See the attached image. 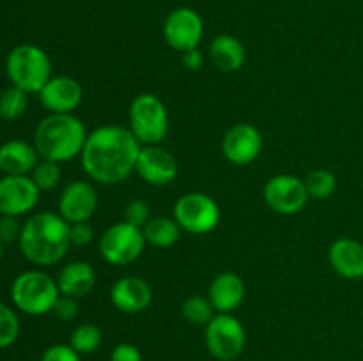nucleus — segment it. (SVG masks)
Returning <instances> with one entry per match:
<instances>
[{
	"mask_svg": "<svg viewBox=\"0 0 363 361\" xmlns=\"http://www.w3.org/2000/svg\"><path fill=\"white\" fill-rule=\"evenodd\" d=\"M142 144L128 127L105 124L91 131L80 154L85 176L98 184H119L135 172Z\"/></svg>",
	"mask_w": 363,
	"mask_h": 361,
	"instance_id": "nucleus-1",
	"label": "nucleus"
},
{
	"mask_svg": "<svg viewBox=\"0 0 363 361\" xmlns=\"http://www.w3.org/2000/svg\"><path fill=\"white\" fill-rule=\"evenodd\" d=\"M18 244L30 264L39 268L59 264L71 246L69 223L59 212H35L23 223Z\"/></svg>",
	"mask_w": 363,
	"mask_h": 361,
	"instance_id": "nucleus-2",
	"label": "nucleus"
},
{
	"mask_svg": "<svg viewBox=\"0 0 363 361\" xmlns=\"http://www.w3.org/2000/svg\"><path fill=\"white\" fill-rule=\"evenodd\" d=\"M87 130L74 113H48L34 131V147L39 158L66 163L82 154Z\"/></svg>",
	"mask_w": 363,
	"mask_h": 361,
	"instance_id": "nucleus-3",
	"label": "nucleus"
},
{
	"mask_svg": "<svg viewBox=\"0 0 363 361\" xmlns=\"http://www.w3.org/2000/svg\"><path fill=\"white\" fill-rule=\"evenodd\" d=\"M6 73L11 85L27 94H39L52 74V60L38 45H18L6 59Z\"/></svg>",
	"mask_w": 363,
	"mask_h": 361,
	"instance_id": "nucleus-4",
	"label": "nucleus"
},
{
	"mask_svg": "<svg viewBox=\"0 0 363 361\" xmlns=\"http://www.w3.org/2000/svg\"><path fill=\"white\" fill-rule=\"evenodd\" d=\"M59 296L60 290L57 280L41 269H28L20 273L11 285V299L14 308L32 317L53 311Z\"/></svg>",
	"mask_w": 363,
	"mask_h": 361,
	"instance_id": "nucleus-5",
	"label": "nucleus"
},
{
	"mask_svg": "<svg viewBox=\"0 0 363 361\" xmlns=\"http://www.w3.org/2000/svg\"><path fill=\"white\" fill-rule=\"evenodd\" d=\"M128 119V130L142 145H160L169 133V112L162 99L151 92L135 96Z\"/></svg>",
	"mask_w": 363,
	"mask_h": 361,
	"instance_id": "nucleus-6",
	"label": "nucleus"
},
{
	"mask_svg": "<svg viewBox=\"0 0 363 361\" xmlns=\"http://www.w3.org/2000/svg\"><path fill=\"white\" fill-rule=\"evenodd\" d=\"M204 342L208 353L218 361H234L247 345L243 322L233 314H216L204 326Z\"/></svg>",
	"mask_w": 363,
	"mask_h": 361,
	"instance_id": "nucleus-7",
	"label": "nucleus"
},
{
	"mask_svg": "<svg viewBox=\"0 0 363 361\" xmlns=\"http://www.w3.org/2000/svg\"><path fill=\"white\" fill-rule=\"evenodd\" d=\"M222 212L215 198L201 191H190L174 204V219L188 234L202 236L218 227Z\"/></svg>",
	"mask_w": 363,
	"mask_h": 361,
	"instance_id": "nucleus-8",
	"label": "nucleus"
},
{
	"mask_svg": "<svg viewBox=\"0 0 363 361\" xmlns=\"http://www.w3.org/2000/svg\"><path fill=\"white\" fill-rule=\"evenodd\" d=\"M144 230L128 222H117L99 237V253L112 265H128L137 260L145 248Z\"/></svg>",
	"mask_w": 363,
	"mask_h": 361,
	"instance_id": "nucleus-9",
	"label": "nucleus"
},
{
	"mask_svg": "<svg viewBox=\"0 0 363 361\" xmlns=\"http://www.w3.org/2000/svg\"><path fill=\"white\" fill-rule=\"evenodd\" d=\"M266 205L273 212L282 216H293L303 211L308 202V191L305 180L293 173H277L262 190Z\"/></svg>",
	"mask_w": 363,
	"mask_h": 361,
	"instance_id": "nucleus-10",
	"label": "nucleus"
},
{
	"mask_svg": "<svg viewBox=\"0 0 363 361\" xmlns=\"http://www.w3.org/2000/svg\"><path fill=\"white\" fill-rule=\"evenodd\" d=\"M204 35V21L201 14L191 7H177L163 23V39L176 52L184 53L199 48Z\"/></svg>",
	"mask_w": 363,
	"mask_h": 361,
	"instance_id": "nucleus-11",
	"label": "nucleus"
},
{
	"mask_svg": "<svg viewBox=\"0 0 363 361\" xmlns=\"http://www.w3.org/2000/svg\"><path fill=\"white\" fill-rule=\"evenodd\" d=\"M41 190L30 176H4L0 179V216H20L34 211Z\"/></svg>",
	"mask_w": 363,
	"mask_h": 361,
	"instance_id": "nucleus-12",
	"label": "nucleus"
},
{
	"mask_svg": "<svg viewBox=\"0 0 363 361\" xmlns=\"http://www.w3.org/2000/svg\"><path fill=\"white\" fill-rule=\"evenodd\" d=\"M222 152L233 165L245 166L254 163L262 152V134L254 124H234L222 140Z\"/></svg>",
	"mask_w": 363,
	"mask_h": 361,
	"instance_id": "nucleus-13",
	"label": "nucleus"
},
{
	"mask_svg": "<svg viewBox=\"0 0 363 361\" xmlns=\"http://www.w3.org/2000/svg\"><path fill=\"white\" fill-rule=\"evenodd\" d=\"M135 172L151 186H167L177 177L179 166L169 149L162 145H142Z\"/></svg>",
	"mask_w": 363,
	"mask_h": 361,
	"instance_id": "nucleus-14",
	"label": "nucleus"
},
{
	"mask_svg": "<svg viewBox=\"0 0 363 361\" xmlns=\"http://www.w3.org/2000/svg\"><path fill=\"white\" fill-rule=\"evenodd\" d=\"M98 193L96 188L87 180H73L62 190L59 197V214L67 223L89 222L98 209Z\"/></svg>",
	"mask_w": 363,
	"mask_h": 361,
	"instance_id": "nucleus-15",
	"label": "nucleus"
},
{
	"mask_svg": "<svg viewBox=\"0 0 363 361\" xmlns=\"http://www.w3.org/2000/svg\"><path fill=\"white\" fill-rule=\"evenodd\" d=\"M39 101L48 113H73L84 101V87L73 76H52L39 92Z\"/></svg>",
	"mask_w": 363,
	"mask_h": 361,
	"instance_id": "nucleus-16",
	"label": "nucleus"
},
{
	"mask_svg": "<svg viewBox=\"0 0 363 361\" xmlns=\"http://www.w3.org/2000/svg\"><path fill=\"white\" fill-rule=\"evenodd\" d=\"M110 301L123 314H142L151 306L152 289L144 278L123 276L110 289Z\"/></svg>",
	"mask_w": 363,
	"mask_h": 361,
	"instance_id": "nucleus-17",
	"label": "nucleus"
},
{
	"mask_svg": "<svg viewBox=\"0 0 363 361\" xmlns=\"http://www.w3.org/2000/svg\"><path fill=\"white\" fill-rule=\"evenodd\" d=\"M247 296V287L243 278L234 271H223L215 276L208 290V297L211 301L216 314H233Z\"/></svg>",
	"mask_w": 363,
	"mask_h": 361,
	"instance_id": "nucleus-18",
	"label": "nucleus"
},
{
	"mask_svg": "<svg viewBox=\"0 0 363 361\" xmlns=\"http://www.w3.org/2000/svg\"><path fill=\"white\" fill-rule=\"evenodd\" d=\"M328 260L333 271L346 280L363 278V244L351 237L333 241L328 250Z\"/></svg>",
	"mask_w": 363,
	"mask_h": 361,
	"instance_id": "nucleus-19",
	"label": "nucleus"
},
{
	"mask_svg": "<svg viewBox=\"0 0 363 361\" xmlns=\"http://www.w3.org/2000/svg\"><path fill=\"white\" fill-rule=\"evenodd\" d=\"M39 159L34 144L25 140H9L0 145V172L6 176H30Z\"/></svg>",
	"mask_w": 363,
	"mask_h": 361,
	"instance_id": "nucleus-20",
	"label": "nucleus"
},
{
	"mask_svg": "<svg viewBox=\"0 0 363 361\" xmlns=\"http://www.w3.org/2000/svg\"><path fill=\"white\" fill-rule=\"evenodd\" d=\"M57 285L62 296L80 299L96 287V271L89 262L74 260L64 265L57 276Z\"/></svg>",
	"mask_w": 363,
	"mask_h": 361,
	"instance_id": "nucleus-21",
	"label": "nucleus"
},
{
	"mask_svg": "<svg viewBox=\"0 0 363 361\" xmlns=\"http://www.w3.org/2000/svg\"><path fill=\"white\" fill-rule=\"evenodd\" d=\"M209 57L216 69L223 73H236L243 67L247 52L243 42L230 34H220L209 45Z\"/></svg>",
	"mask_w": 363,
	"mask_h": 361,
	"instance_id": "nucleus-22",
	"label": "nucleus"
},
{
	"mask_svg": "<svg viewBox=\"0 0 363 361\" xmlns=\"http://www.w3.org/2000/svg\"><path fill=\"white\" fill-rule=\"evenodd\" d=\"M142 230H144L145 243L155 248L174 246L181 239V232H183L179 223L174 218H167V216L151 218Z\"/></svg>",
	"mask_w": 363,
	"mask_h": 361,
	"instance_id": "nucleus-23",
	"label": "nucleus"
},
{
	"mask_svg": "<svg viewBox=\"0 0 363 361\" xmlns=\"http://www.w3.org/2000/svg\"><path fill=\"white\" fill-rule=\"evenodd\" d=\"M103 342L101 329L91 322H84V324L77 326L69 336V345L77 350L78 354H92L94 350L99 349Z\"/></svg>",
	"mask_w": 363,
	"mask_h": 361,
	"instance_id": "nucleus-24",
	"label": "nucleus"
},
{
	"mask_svg": "<svg viewBox=\"0 0 363 361\" xmlns=\"http://www.w3.org/2000/svg\"><path fill=\"white\" fill-rule=\"evenodd\" d=\"M305 186H307L308 197L314 200H326L332 197L337 190V177L335 173L330 172L326 168L312 170L307 177H305Z\"/></svg>",
	"mask_w": 363,
	"mask_h": 361,
	"instance_id": "nucleus-25",
	"label": "nucleus"
},
{
	"mask_svg": "<svg viewBox=\"0 0 363 361\" xmlns=\"http://www.w3.org/2000/svg\"><path fill=\"white\" fill-rule=\"evenodd\" d=\"M28 108V94L11 85L0 94V117L4 120H16L25 115Z\"/></svg>",
	"mask_w": 363,
	"mask_h": 361,
	"instance_id": "nucleus-26",
	"label": "nucleus"
},
{
	"mask_svg": "<svg viewBox=\"0 0 363 361\" xmlns=\"http://www.w3.org/2000/svg\"><path fill=\"white\" fill-rule=\"evenodd\" d=\"M181 314L188 322L197 326H206L215 317V308H213L209 297L204 296H188L181 304Z\"/></svg>",
	"mask_w": 363,
	"mask_h": 361,
	"instance_id": "nucleus-27",
	"label": "nucleus"
},
{
	"mask_svg": "<svg viewBox=\"0 0 363 361\" xmlns=\"http://www.w3.org/2000/svg\"><path fill=\"white\" fill-rule=\"evenodd\" d=\"M21 331L20 317L9 304L0 303V349H7L18 340Z\"/></svg>",
	"mask_w": 363,
	"mask_h": 361,
	"instance_id": "nucleus-28",
	"label": "nucleus"
},
{
	"mask_svg": "<svg viewBox=\"0 0 363 361\" xmlns=\"http://www.w3.org/2000/svg\"><path fill=\"white\" fill-rule=\"evenodd\" d=\"M32 180L35 186L41 191H50L60 183L62 179V170H60V163L48 161V159H39L35 168L30 173Z\"/></svg>",
	"mask_w": 363,
	"mask_h": 361,
	"instance_id": "nucleus-29",
	"label": "nucleus"
},
{
	"mask_svg": "<svg viewBox=\"0 0 363 361\" xmlns=\"http://www.w3.org/2000/svg\"><path fill=\"white\" fill-rule=\"evenodd\" d=\"M149 219H151V207H149L145 200L135 198V200H131L124 207V222L131 223V225L138 227V229H144Z\"/></svg>",
	"mask_w": 363,
	"mask_h": 361,
	"instance_id": "nucleus-30",
	"label": "nucleus"
},
{
	"mask_svg": "<svg viewBox=\"0 0 363 361\" xmlns=\"http://www.w3.org/2000/svg\"><path fill=\"white\" fill-rule=\"evenodd\" d=\"M23 223L16 216H0V241L4 244L18 243L21 236Z\"/></svg>",
	"mask_w": 363,
	"mask_h": 361,
	"instance_id": "nucleus-31",
	"label": "nucleus"
},
{
	"mask_svg": "<svg viewBox=\"0 0 363 361\" xmlns=\"http://www.w3.org/2000/svg\"><path fill=\"white\" fill-rule=\"evenodd\" d=\"M41 361H82L80 354L69 343H55L43 353Z\"/></svg>",
	"mask_w": 363,
	"mask_h": 361,
	"instance_id": "nucleus-32",
	"label": "nucleus"
},
{
	"mask_svg": "<svg viewBox=\"0 0 363 361\" xmlns=\"http://www.w3.org/2000/svg\"><path fill=\"white\" fill-rule=\"evenodd\" d=\"M78 311H80L78 301L74 299V297L62 296V294H60L55 306H53V314H55V317L62 322L74 321V319L78 317Z\"/></svg>",
	"mask_w": 363,
	"mask_h": 361,
	"instance_id": "nucleus-33",
	"label": "nucleus"
},
{
	"mask_svg": "<svg viewBox=\"0 0 363 361\" xmlns=\"http://www.w3.org/2000/svg\"><path fill=\"white\" fill-rule=\"evenodd\" d=\"M69 239L74 246H89L94 241V229L89 222L71 223L69 225Z\"/></svg>",
	"mask_w": 363,
	"mask_h": 361,
	"instance_id": "nucleus-34",
	"label": "nucleus"
},
{
	"mask_svg": "<svg viewBox=\"0 0 363 361\" xmlns=\"http://www.w3.org/2000/svg\"><path fill=\"white\" fill-rule=\"evenodd\" d=\"M110 361H142V353L137 345L124 342L113 347Z\"/></svg>",
	"mask_w": 363,
	"mask_h": 361,
	"instance_id": "nucleus-35",
	"label": "nucleus"
},
{
	"mask_svg": "<svg viewBox=\"0 0 363 361\" xmlns=\"http://www.w3.org/2000/svg\"><path fill=\"white\" fill-rule=\"evenodd\" d=\"M181 55H183L181 57L183 59V66L188 71H199L204 66V55H202V52L199 48L188 50V52L181 53Z\"/></svg>",
	"mask_w": 363,
	"mask_h": 361,
	"instance_id": "nucleus-36",
	"label": "nucleus"
},
{
	"mask_svg": "<svg viewBox=\"0 0 363 361\" xmlns=\"http://www.w3.org/2000/svg\"><path fill=\"white\" fill-rule=\"evenodd\" d=\"M2 253H4V243L0 241V258H2Z\"/></svg>",
	"mask_w": 363,
	"mask_h": 361,
	"instance_id": "nucleus-37",
	"label": "nucleus"
}]
</instances>
